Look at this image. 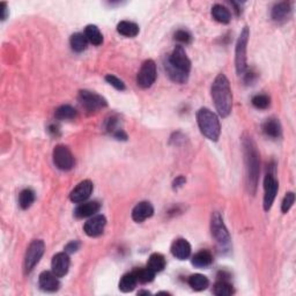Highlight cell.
Segmentation results:
<instances>
[{
  "instance_id": "obj_34",
  "label": "cell",
  "mask_w": 296,
  "mask_h": 296,
  "mask_svg": "<svg viewBox=\"0 0 296 296\" xmlns=\"http://www.w3.org/2000/svg\"><path fill=\"white\" fill-rule=\"evenodd\" d=\"M295 201V195L294 192H288L286 193L285 198H283L282 204H281V211L282 213H287L289 210H291L293 204H294Z\"/></svg>"
},
{
  "instance_id": "obj_28",
  "label": "cell",
  "mask_w": 296,
  "mask_h": 296,
  "mask_svg": "<svg viewBox=\"0 0 296 296\" xmlns=\"http://www.w3.org/2000/svg\"><path fill=\"white\" fill-rule=\"evenodd\" d=\"M147 266L155 272V273H159V272L164 270L165 258L161 253H153V255H150L149 259H148Z\"/></svg>"
},
{
  "instance_id": "obj_24",
  "label": "cell",
  "mask_w": 296,
  "mask_h": 296,
  "mask_svg": "<svg viewBox=\"0 0 296 296\" xmlns=\"http://www.w3.org/2000/svg\"><path fill=\"white\" fill-rule=\"evenodd\" d=\"M138 280L137 277H135L134 272H130V273L124 274L122 277V279H120L119 281V291L123 293H130L132 292L135 288V286H137Z\"/></svg>"
},
{
  "instance_id": "obj_36",
  "label": "cell",
  "mask_w": 296,
  "mask_h": 296,
  "mask_svg": "<svg viewBox=\"0 0 296 296\" xmlns=\"http://www.w3.org/2000/svg\"><path fill=\"white\" fill-rule=\"evenodd\" d=\"M105 80H107V82L109 84H111V86L115 87L117 90L125 89V83H124L123 81L119 79V78L115 77V75H113V74H108L107 77H105Z\"/></svg>"
},
{
  "instance_id": "obj_32",
  "label": "cell",
  "mask_w": 296,
  "mask_h": 296,
  "mask_svg": "<svg viewBox=\"0 0 296 296\" xmlns=\"http://www.w3.org/2000/svg\"><path fill=\"white\" fill-rule=\"evenodd\" d=\"M213 293L216 296H229L234 293L231 283H229L227 280H219L215 285H214Z\"/></svg>"
},
{
  "instance_id": "obj_40",
  "label": "cell",
  "mask_w": 296,
  "mask_h": 296,
  "mask_svg": "<svg viewBox=\"0 0 296 296\" xmlns=\"http://www.w3.org/2000/svg\"><path fill=\"white\" fill-rule=\"evenodd\" d=\"M49 132L52 135H56V137H58L59 135V126L56 125V124H51L49 126Z\"/></svg>"
},
{
  "instance_id": "obj_8",
  "label": "cell",
  "mask_w": 296,
  "mask_h": 296,
  "mask_svg": "<svg viewBox=\"0 0 296 296\" xmlns=\"http://www.w3.org/2000/svg\"><path fill=\"white\" fill-rule=\"evenodd\" d=\"M79 102L87 111H90V113L101 110L108 105L107 99L103 96L96 94L94 92H89V90H80Z\"/></svg>"
},
{
  "instance_id": "obj_19",
  "label": "cell",
  "mask_w": 296,
  "mask_h": 296,
  "mask_svg": "<svg viewBox=\"0 0 296 296\" xmlns=\"http://www.w3.org/2000/svg\"><path fill=\"white\" fill-rule=\"evenodd\" d=\"M292 12L291 4L287 1H281L278 2L273 6L272 8V19L277 22H281V21H285L287 17L289 16Z\"/></svg>"
},
{
  "instance_id": "obj_25",
  "label": "cell",
  "mask_w": 296,
  "mask_h": 296,
  "mask_svg": "<svg viewBox=\"0 0 296 296\" xmlns=\"http://www.w3.org/2000/svg\"><path fill=\"white\" fill-rule=\"evenodd\" d=\"M84 36H86V38L88 40L89 43L96 45V47L103 43V36H102L98 27L94 25H89L86 27V29H84Z\"/></svg>"
},
{
  "instance_id": "obj_18",
  "label": "cell",
  "mask_w": 296,
  "mask_h": 296,
  "mask_svg": "<svg viewBox=\"0 0 296 296\" xmlns=\"http://www.w3.org/2000/svg\"><path fill=\"white\" fill-rule=\"evenodd\" d=\"M99 208H101V204L99 201H83L75 208L74 215L79 219L94 216L99 211Z\"/></svg>"
},
{
  "instance_id": "obj_26",
  "label": "cell",
  "mask_w": 296,
  "mask_h": 296,
  "mask_svg": "<svg viewBox=\"0 0 296 296\" xmlns=\"http://www.w3.org/2000/svg\"><path fill=\"white\" fill-rule=\"evenodd\" d=\"M189 285L193 291L201 292L204 291V289H206L208 285H210V280L205 276H202V274H192V276L189 278Z\"/></svg>"
},
{
  "instance_id": "obj_4",
  "label": "cell",
  "mask_w": 296,
  "mask_h": 296,
  "mask_svg": "<svg viewBox=\"0 0 296 296\" xmlns=\"http://www.w3.org/2000/svg\"><path fill=\"white\" fill-rule=\"evenodd\" d=\"M197 122L200 132L207 139L212 141H217L221 133V125H220L219 117L212 110L207 108L199 109L197 113Z\"/></svg>"
},
{
  "instance_id": "obj_38",
  "label": "cell",
  "mask_w": 296,
  "mask_h": 296,
  "mask_svg": "<svg viewBox=\"0 0 296 296\" xmlns=\"http://www.w3.org/2000/svg\"><path fill=\"white\" fill-rule=\"evenodd\" d=\"M7 4H6V2H1V4H0V17H1V20H5L6 17H7Z\"/></svg>"
},
{
  "instance_id": "obj_16",
  "label": "cell",
  "mask_w": 296,
  "mask_h": 296,
  "mask_svg": "<svg viewBox=\"0 0 296 296\" xmlns=\"http://www.w3.org/2000/svg\"><path fill=\"white\" fill-rule=\"evenodd\" d=\"M171 253L175 258L180 261H185L191 255V246L185 238H177L171 244Z\"/></svg>"
},
{
  "instance_id": "obj_21",
  "label": "cell",
  "mask_w": 296,
  "mask_h": 296,
  "mask_svg": "<svg viewBox=\"0 0 296 296\" xmlns=\"http://www.w3.org/2000/svg\"><path fill=\"white\" fill-rule=\"evenodd\" d=\"M213 263L212 253L207 250H201L192 257V265L196 267H207Z\"/></svg>"
},
{
  "instance_id": "obj_3",
  "label": "cell",
  "mask_w": 296,
  "mask_h": 296,
  "mask_svg": "<svg viewBox=\"0 0 296 296\" xmlns=\"http://www.w3.org/2000/svg\"><path fill=\"white\" fill-rule=\"evenodd\" d=\"M243 150L247 189L251 195H255L257 185H258L259 173H261V162H259V153L257 150V146L251 137L243 138Z\"/></svg>"
},
{
  "instance_id": "obj_30",
  "label": "cell",
  "mask_w": 296,
  "mask_h": 296,
  "mask_svg": "<svg viewBox=\"0 0 296 296\" xmlns=\"http://www.w3.org/2000/svg\"><path fill=\"white\" fill-rule=\"evenodd\" d=\"M35 201V192L32 189H25L19 195V205L22 210H28Z\"/></svg>"
},
{
  "instance_id": "obj_6",
  "label": "cell",
  "mask_w": 296,
  "mask_h": 296,
  "mask_svg": "<svg viewBox=\"0 0 296 296\" xmlns=\"http://www.w3.org/2000/svg\"><path fill=\"white\" fill-rule=\"evenodd\" d=\"M249 37L250 30L247 27H244L240 36H238L236 50H235V66H236L237 74L240 75L247 71V48Z\"/></svg>"
},
{
  "instance_id": "obj_29",
  "label": "cell",
  "mask_w": 296,
  "mask_h": 296,
  "mask_svg": "<svg viewBox=\"0 0 296 296\" xmlns=\"http://www.w3.org/2000/svg\"><path fill=\"white\" fill-rule=\"evenodd\" d=\"M69 43H71L72 49H73L75 52H82V51L87 49L88 40H87L84 34H81V33H77V34H73L71 36Z\"/></svg>"
},
{
  "instance_id": "obj_20",
  "label": "cell",
  "mask_w": 296,
  "mask_h": 296,
  "mask_svg": "<svg viewBox=\"0 0 296 296\" xmlns=\"http://www.w3.org/2000/svg\"><path fill=\"white\" fill-rule=\"evenodd\" d=\"M263 132H264L266 137H270L272 139H278L281 137V125L280 122L276 118H270L265 120L263 124Z\"/></svg>"
},
{
  "instance_id": "obj_7",
  "label": "cell",
  "mask_w": 296,
  "mask_h": 296,
  "mask_svg": "<svg viewBox=\"0 0 296 296\" xmlns=\"http://www.w3.org/2000/svg\"><path fill=\"white\" fill-rule=\"evenodd\" d=\"M44 250L45 244L42 240H35L29 244L25 256V264H23V270L26 274H29L40 263L44 255Z\"/></svg>"
},
{
  "instance_id": "obj_27",
  "label": "cell",
  "mask_w": 296,
  "mask_h": 296,
  "mask_svg": "<svg viewBox=\"0 0 296 296\" xmlns=\"http://www.w3.org/2000/svg\"><path fill=\"white\" fill-rule=\"evenodd\" d=\"M54 117L58 120H72L77 117V110L68 104L60 105L54 113Z\"/></svg>"
},
{
  "instance_id": "obj_22",
  "label": "cell",
  "mask_w": 296,
  "mask_h": 296,
  "mask_svg": "<svg viewBox=\"0 0 296 296\" xmlns=\"http://www.w3.org/2000/svg\"><path fill=\"white\" fill-rule=\"evenodd\" d=\"M117 32L126 37H135L139 34V27L131 21H120L117 25Z\"/></svg>"
},
{
  "instance_id": "obj_15",
  "label": "cell",
  "mask_w": 296,
  "mask_h": 296,
  "mask_svg": "<svg viewBox=\"0 0 296 296\" xmlns=\"http://www.w3.org/2000/svg\"><path fill=\"white\" fill-rule=\"evenodd\" d=\"M38 283H40L42 291L50 293L58 291L60 285L58 277H57L52 271L42 272L40 274V278H38Z\"/></svg>"
},
{
  "instance_id": "obj_1",
  "label": "cell",
  "mask_w": 296,
  "mask_h": 296,
  "mask_svg": "<svg viewBox=\"0 0 296 296\" xmlns=\"http://www.w3.org/2000/svg\"><path fill=\"white\" fill-rule=\"evenodd\" d=\"M164 69L168 77L176 83H185L191 71V62L182 45L175 47L164 60Z\"/></svg>"
},
{
  "instance_id": "obj_31",
  "label": "cell",
  "mask_w": 296,
  "mask_h": 296,
  "mask_svg": "<svg viewBox=\"0 0 296 296\" xmlns=\"http://www.w3.org/2000/svg\"><path fill=\"white\" fill-rule=\"evenodd\" d=\"M134 274L135 277H137V280L139 283H148V282H152L154 280V278H155V272L150 270L149 267H141V268H137V270H134Z\"/></svg>"
},
{
  "instance_id": "obj_13",
  "label": "cell",
  "mask_w": 296,
  "mask_h": 296,
  "mask_svg": "<svg viewBox=\"0 0 296 296\" xmlns=\"http://www.w3.org/2000/svg\"><path fill=\"white\" fill-rule=\"evenodd\" d=\"M105 225H107V219L102 214H96L84 223L83 230L87 236L98 237L104 231Z\"/></svg>"
},
{
  "instance_id": "obj_37",
  "label": "cell",
  "mask_w": 296,
  "mask_h": 296,
  "mask_svg": "<svg viewBox=\"0 0 296 296\" xmlns=\"http://www.w3.org/2000/svg\"><path fill=\"white\" fill-rule=\"evenodd\" d=\"M79 247H80L79 241H71V242L66 244L64 250H65V252H67V253H74L79 250Z\"/></svg>"
},
{
  "instance_id": "obj_12",
  "label": "cell",
  "mask_w": 296,
  "mask_h": 296,
  "mask_svg": "<svg viewBox=\"0 0 296 296\" xmlns=\"http://www.w3.org/2000/svg\"><path fill=\"white\" fill-rule=\"evenodd\" d=\"M93 189H94V185H93L92 181L84 180L72 190L71 195H69V199L75 202V204H81V202L86 201L90 197Z\"/></svg>"
},
{
  "instance_id": "obj_41",
  "label": "cell",
  "mask_w": 296,
  "mask_h": 296,
  "mask_svg": "<svg viewBox=\"0 0 296 296\" xmlns=\"http://www.w3.org/2000/svg\"><path fill=\"white\" fill-rule=\"evenodd\" d=\"M150 293L148 292V291H140V292H138V295H149Z\"/></svg>"
},
{
  "instance_id": "obj_33",
  "label": "cell",
  "mask_w": 296,
  "mask_h": 296,
  "mask_svg": "<svg viewBox=\"0 0 296 296\" xmlns=\"http://www.w3.org/2000/svg\"><path fill=\"white\" fill-rule=\"evenodd\" d=\"M252 105L256 109H259V110H264V109H267L271 104V99L270 96L265 95V94H258L252 98Z\"/></svg>"
},
{
  "instance_id": "obj_11",
  "label": "cell",
  "mask_w": 296,
  "mask_h": 296,
  "mask_svg": "<svg viewBox=\"0 0 296 296\" xmlns=\"http://www.w3.org/2000/svg\"><path fill=\"white\" fill-rule=\"evenodd\" d=\"M278 188H279V184H278V181L276 180L273 174L268 173L266 176H265L264 180V190H265V195H264V210L268 211L273 205L274 199L277 197V192Z\"/></svg>"
},
{
  "instance_id": "obj_23",
  "label": "cell",
  "mask_w": 296,
  "mask_h": 296,
  "mask_svg": "<svg viewBox=\"0 0 296 296\" xmlns=\"http://www.w3.org/2000/svg\"><path fill=\"white\" fill-rule=\"evenodd\" d=\"M212 16L213 19L217 21V22L223 23V25H227L230 22L231 15L228 8H226L222 5H214L212 7Z\"/></svg>"
},
{
  "instance_id": "obj_2",
  "label": "cell",
  "mask_w": 296,
  "mask_h": 296,
  "mask_svg": "<svg viewBox=\"0 0 296 296\" xmlns=\"http://www.w3.org/2000/svg\"><path fill=\"white\" fill-rule=\"evenodd\" d=\"M211 94L215 105L217 114L226 118L231 113L232 108V94L230 89V83L223 73H220L214 79L211 88Z\"/></svg>"
},
{
  "instance_id": "obj_17",
  "label": "cell",
  "mask_w": 296,
  "mask_h": 296,
  "mask_svg": "<svg viewBox=\"0 0 296 296\" xmlns=\"http://www.w3.org/2000/svg\"><path fill=\"white\" fill-rule=\"evenodd\" d=\"M154 214V208L152 204L148 201H141L134 206L132 210V219L135 222H144L145 220L149 219Z\"/></svg>"
},
{
  "instance_id": "obj_39",
  "label": "cell",
  "mask_w": 296,
  "mask_h": 296,
  "mask_svg": "<svg viewBox=\"0 0 296 296\" xmlns=\"http://www.w3.org/2000/svg\"><path fill=\"white\" fill-rule=\"evenodd\" d=\"M185 178H184L183 176H178L176 180L174 181V183H173V188L174 189H178V188H181V186H183L184 184H185Z\"/></svg>"
},
{
  "instance_id": "obj_5",
  "label": "cell",
  "mask_w": 296,
  "mask_h": 296,
  "mask_svg": "<svg viewBox=\"0 0 296 296\" xmlns=\"http://www.w3.org/2000/svg\"><path fill=\"white\" fill-rule=\"evenodd\" d=\"M211 231H212V236L215 240L217 247L221 250H228L230 247V235H229L228 229L219 212H214L212 214Z\"/></svg>"
},
{
  "instance_id": "obj_35",
  "label": "cell",
  "mask_w": 296,
  "mask_h": 296,
  "mask_svg": "<svg viewBox=\"0 0 296 296\" xmlns=\"http://www.w3.org/2000/svg\"><path fill=\"white\" fill-rule=\"evenodd\" d=\"M175 40L178 41L180 43H182V44H189L192 40V36L189 32H186V30L181 29V30H177V32L175 33Z\"/></svg>"
},
{
  "instance_id": "obj_9",
  "label": "cell",
  "mask_w": 296,
  "mask_h": 296,
  "mask_svg": "<svg viewBox=\"0 0 296 296\" xmlns=\"http://www.w3.org/2000/svg\"><path fill=\"white\" fill-rule=\"evenodd\" d=\"M156 80V65L152 59L145 60L137 75V83L140 88L147 89Z\"/></svg>"
},
{
  "instance_id": "obj_10",
  "label": "cell",
  "mask_w": 296,
  "mask_h": 296,
  "mask_svg": "<svg viewBox=\"0 0 296 296\" xmlns=\"http://www.w3.org/2000/svg\"><path fill=\"white\" fill-rule=\"evenodd\" d=\"M53 163L59 170L68 171L74 167V158L72 155L71 150L64 145H58L54 147L53 153Z\"/></svg>"
},
{
  "instance_id": "obj_14",
  "label": "cell",
  "mask_w": 296,
  "mask_h": 296,
  "mask_svg": "<svg viewBox=\"0 0 296 296\" xmlns=\"http://www.w3.org/2000/svg\"><path fill=\"white\" fill-rule=\"evenodd\" d=\"M69 257L67 252H59L53 256L52 262H51V268L52 272L58 278H63L67 274L69 270Z\"/></svg>"
}]
</instances>
